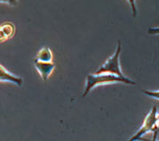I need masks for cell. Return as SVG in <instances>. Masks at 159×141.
Instances as JSON below:
<instances>
[{"instance_id":"obj_1","label":"cell","mask_w":159,"mask_h":141,"mask_svg":"<svg viewBox=\"0 0 159 141\" xmlns=\"http://www.w3.org/2000/svg\"><path fill=\"white\" fill-rule=\"evenodd\" d=\"M113 83H125L128 85H135V82L131 79H124L117 76L116 74L111 73H93L86 76V83L84 90L83 96H86L90 93V91L93 90L98 86H103L106 84Z\"/></svg>"},{"instance_id":"obj_2","label":"cell","mask_w":159,"mask_h":141,"mask_svg":"<svg viewBox=\"0 0 159 141\" xmlns=\"http://www.w3.org/2000/svg\"><path fill=\"white\" fill-rule=\"evenodd\" d=\"M148 133H153V140H157V137L159 133V127L157 124V108L156 105H153L151 110L145 117L142 125L137 130V132L132 136L129 140H140L144 135Z\"/></svg>"},{"instance_id":"obj_3","label":"cell","mask_w":159,"mask_h":141,"mask_svg":"<svg viewBox=\"0 0 159 141\" xmlns=\"http://www.w3.org/2000/svg\"><path fill=\"white\" fill-rule=\"evenodd\" d=\"M120 54H121V42L118 41L117 46L114 54L108 58L106 62H104L102 66L94 71V73H111L116 74L117 76L128 79L121 70V65H120Z\"/></svg>"},{"instance_id":"obj_4","label":"cell","mask_w":159,"mask_h":141,"mask_svg":"<svg viewBox=\"0 0 159 141\" xmlns=\"http://www.w3.org/2000/svg\"><path fill=\"white\" fill-rule=\"evenodd\" d=\"M34 66L44 81L48 80L50 75L52 73L53 70L55 69V65L52 62L46 63V62H40L38 60H34Z\"/></svg>"},{"instance_id":"obj_5","label":"cell","mask_w":159,"mask_h":141,"mask_svg":"<svg viewBox=\"0 0 159 141\" xmlns=\"http://www.w3.org/2000/svg\"><path fill=\"white\" fill-rule=\"evenodd\" d=\"M0 81L1 82H10L17 85L18 87H21L23 83L22 78L19 77L17 75H14L13 73L10 72L9 70L5 68L3 64L0 66Z\"/></svg>"},{"instance_id":"obj_6","label":"cell","mask_w":159,"mask_h":141,"mask_svg":"<svg viewBox=\"0 0 159 141\" xmlns=\"http://www.w3.org/2000/svg\"><path fill=\"white\" fill-rule=\"evenodd\" d=\"M15 33V27L12 22H6L0 26V43H4L8 39H12Z\"/></svg>"},{"instance_id":"obj_7","label":"cell","mask_w":159,"mask_h":141,"mask_svg":"<svg viewBox=\"0 0 159 141\" xmlns=\"http://www.w3.org/2000/svg\"><path fill=\"white\" fill-rule=\"evenodd\" d=\"M52 58H53V55L52 53L51 49L48 46H44L38 51L35 60H38L40 62L50 63V62H52Z\"/></svg>"},{"instance_id":"obj_8","label":"cell","mask_w":159,"mask_h":141,"mask_svg":"<svg viewBox=\"0 0 159 141\" xmlns=\"http://www.w3.org/2000/svg\"><path fill=\"white\" fill-rule=\"evenodd\" d=\"M142 93L159 101V90H142Z\"/></svg>"},{"instance_id":"obj_9","label":"cell","mask_w":159,"mask_h":141,"mask_svg":"<svg viewBox=\"0 0 159 141\" xmlns=\"http://www.w3.org/2000/svg\"><path fill=\"white\" fill-rule=\"evenodd\" d=\"M130 7H131V9H132V13H133V17H136L137 16V13H138V11H137V7H136V0H126Z\"/></svg>"},{"instance_id":"obj_10","label":"cell","mask_w":159,"mask_h":141,"mask_svg":"<svg viewBox=\"0 0 159 141\" xmlns=\"http://www.w3.org/2000/svg\"><path fill=\"white\" fill-rule=\"evenodd\" d=\"M148 32V34H150V35H159V27L149 28Z\"/></svg>"},{"instance_id":"obj_11","label":"cell","mask_w":159,"mask_h":141,"mask_svg":"<svg viewBox=\"0 0 159 141\" xmlns=\"http://www.w3.org/2000/svg\"><path fill=\"white\" fill-rule=\"evenodd\" d=\"M1 3H5L7 5H10V6H16L18 4V0H0Z\"/></svg>"},{"instance_id":"obj_12","label":"cell","mask_w":159,"mask_h":141,"mask_svg":"<svg viewBox=\"0 0 159 141\" xmlns=\"http://www.w3.org/2000/svg\"><path fill=\"white\" fill-rule=\"evenodd\" d=\"M157 124H158L159 127V114H157Z\"/></svg>"}]
</instances>
